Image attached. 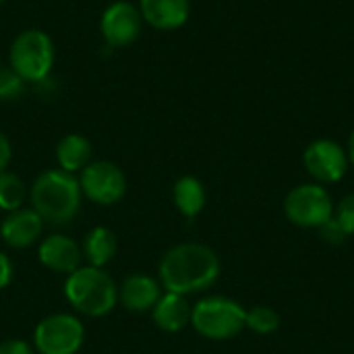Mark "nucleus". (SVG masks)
I'll list each match as a JSON object with an SVG mask.
<instances>
[{
	"label": "nucleus",
	"instance_id": "2",
	"mask_svg": "<svg viewBox=\"0 0 354 354\" xmlns=\"http://www.w3.org/2000/svg\"><path fill=\"white\" fill-rule=\"evenodd\" d=\"M31 207L52 226L71 224L81 209V185L79 176L60 168L44 170L31 185L29 191Z\"/></svg>",
	"mask_w": 354,
	"mask_h": 354
},
{
	"label": "nucleus",
	"instance_id": "19",
	"mask_svg": "<svg viewBox=\"0 0 354 354\" xmlns=\"http://www.w3.org/2000/svg\"><path fill=\"white\" fill-rule=\"evenodd\" d=\"M27 197V189L23 180L15 172H0V209L4 212H17L23 207V201Z\"/></svg>",
	"mask_w": 354,
	"mask_h": 354
},
{
	"label": "nucleus",
	"instance_id": "23",
	"mask_svg": "<svg viewBox=\"0 0 354 354\" xmlns=\"http://www.w3.org/2000/svg\"><path fill=\"white\" fill-rule=\"evenodd\" d=\"M317 232H319L322 241L328 243V245H342V243L348 239V234L340 228V224H338L334 218H330Z\"/></svg>",
	"mask_w": 354,
	"mask_h": 354
},
{
	"label": "nucleus",
	"instance_id": "5",
	"mask_svg": "<svg viewBox=\"0 0 354 354\" xmlns=\"http://www.w3.org/2000/svg\"><path fill=\"white\" fill-rule=\"evenodd\" d=\"M8 62L23 81H44L54 64V44L50 35L41 29L21 31L10 44Z\"/></svg>",
	"mask_w": 354,
	"mask_h": 354
},
{
	"label": "nucleus",
	"instance_id": "4",
	"mask_svg": "<svg viewBox=\"0 0 354 354\" xmlns=\"http://www.w3.org/2000/svg\"><path fill=\"white\" fill-rule=\"evenodd\" d=\"M245 319H247V309L239 301L222 295L203 297L191 309L193 330L201 338L214 342L236 338L243 330H247Z\"/></svg>",
	"mask_w": 354,
	"mask_h": 354
},
{
	"label": "nucleus",
	"instance_id": "7",
	"mask_svg": "<svg viewBox=\"0 0 354 354\" xmlns=\"http://www.w3.org/2000/svg\"><path fill=\"white\" fill-rule=\"evenodd\" d=\"M85 340V328L79 317L54 313L44 317L33 332L37 354H77Z\"/></svg>",
	"mask_w": 354,
	"mask_h": 354
},
{
	"label": "nucleus",
	"instance_id": "16",
	"mask_svg": "<svg viewBox=\"0 0 354 354\" xmlns=\"http://www.w3.org/2000/svg\"><path fill=\"white\" fill-rule=\"evenodd\" d=\"M116 251H118L116 234L110 228H104V226L91 228L85 234L83 245H81L83 259L91 268H104V266H108L114 259Z\"/></svg>",
	"mask_w": 354,
	"mask_h": 354
},
{
	"label": "nucleus",
	"instance_id": "10",
	"mask_svg": "<svg viewBox=\"0 0 354 354\" xmlns=\"http://www.w3.org/2000/svg\"><path fill=\"white\" fill-rule=\"evenodd\" d=\"M141 12L135 4L127 0L112 2L100 21L102 37L110 48H124L131 46L141 33Z\"/></svg>",
	"mask_w": 354,
	"mask_h": 354
},
{
	"label": "nucleus",
	"instance_id": "14",
	"mask_svg": "<svg viewBox=\"0 0 354 354\" xmlns=\"http://www.w3.org/2000/svg\"><path fill=\"white\" fill-rule=\"evenodd\" d=\"M139 12L143 21L160 31H172L187 23L189 0H139Z\"/></svg>",
	"mask_w": 354,
	"mask_h": 354
},
{
	"label": "nucleus",
	"instance_id": "8",
	"mask_svg": "<svg viewBox=\"0 0 354 354\" xmlns=\"http://www.w3.org/2000/svg\"><path fill=\"white\" fill-rule=\"evenodd\" d=\"M79 185L83 197L95 205H114L127 193L124 172L108 160L89 162L79 172Z\"/></svg>",
	"mask_w": 354,
	"mask_h": 354
},
{
	"label": "nucleus",
	"instance_id": "6",
	"mask_svg": "<svg viewBox=\"0 0 354 354\" xmlns=\"http://www.w3.org/2000/svg\"><path fill=\"white\" fill-rule=\"evenodd\" d=\"M282 209L292 226L319 230L334 216V199L324 185L303 183L286 193Z\"/></svg>",
	"mask_w": 354,
	"mask_h": 354
},
{
	"label": "nucleus",
	"instance_id": "18",
	"mask_svg": "<svg viewBox=\"0 0 354 354\" xmlns=\"http://www.w3.org/2000/svg\"><path fill=\"white\" fill-rule=\"evenodd\" d=\"M56 160L64 172H81L91 162V143L83 135H66L56 145Z\"/></svg>",
	"mask_w": 354,
	"mask_h": 354
},
{
	"label": "nucleus",
	"instance_id": "12",
	"mask_svg": "<svg viewBox=\"0 0 354 354\" xmlns=\"http://www.w3.org/2000/svg\"><path fill=\"white\" fill-rule=\"evenodd\" d=\"M44 224L46 222L33 207H21L0 222V239L12 249H27L41 239Z\"/></svg>",
	"mask_w": 354,
	"mask_h": 354
},
{
	"label": "nucleus",
	"instance_id": "1",
	"mask_svg": "<svg viewBox=\"0 0 354 354\" xmlns=\"http://www.w3.org/2000/svg\"><path fill=\"white\" fill-rule=\"evenodd\" d=\"M222 274L216 251L203 243H180L164 253L158 266V280L166 292L183 297L209 290Z\"/></svg>",
	"mask_w": 354,
	"mask_h": 354
},
{
	"label": "nucleus",
	"instance_id": "9",
	"mask_svg": "<svg viewBox=\"0 0 354 354\" xmlns=\"http://www.w3.org/2000/svg\"><path fill=\"white\" fill-rule=\"evenodd\" d=\"M303 166L313 183L319 185H336L348 172V156L346 149L334 139H315L307 145L303 153Z\"/></svg>",
	"mask_w": 354,
	"mask_h": 354
},
{
	"label": "nucleus",
	"instance_id": "21",
	"mask_svg": "<svg viewBox=\"0 0 354 354\" xmlns=\"http://www.w3.org/2000/svg\"><path fill=\"white\" fill-rule=\"evenodd\" d=\"M23 87L25 81L10 66H0V100H17Z\"/></svg>",
	"mask_w": 354,
	"mask_h": 354
},
{
	"label": "nucleus",
	"instance_id": "17",
	"mask_svg": "<svg viewBox=\"0 0 354 354\" xmlns=\"http://www.w3.org/2000/svg\"><path fill=\"white\" fill-rule=\"evenodd\" d=\"M172 199H174V205H176L178 214L189 218V220H193V218H197L205 209L207 193H205V187H203V183L199 178H195V176H180L174 183Z\"/></svg>",
	"mask_w": 354,
	"mask_h": 354
},
{
	"label": "nucleus",
	"instance_id": "22",
	"mask_svg": "<svg viewBox=\"0 0 354 354\" xmlns=\"http://www.w3.org/2000/svg\"><path fill=\"white\" fill-rule=\"evenodd\" d=\"M332 218L340 224V228H342L348 236H353L354 234V193L344 195L338 203H334V216H332Z\"/></svg>",
	"mask_w": 354,
	"mask_h": 354
},
{
	"label": "nucleus",
	"instance_id": "24",
	"mask_svg": "<svg viewBox=\"0 0 354 354\" xmlns=\"http://www.w3.org/2000/svg\"><path fill=\"white\" fill-rule=\"evenodd\" d=\"M0 354H33V348L25 340L8 338L0 342Z\"/></svg>",
	"mask_w": 354,
	"mask_h": 354
},
{
	"label": "nucleus",
	"instance_id": "11",
	"mask_svg": "<svg viewBox=\"0 0 354 354\" xmlns=\"http://www.w3.org/2000/svg\"><path fill=\"white\" fill-rule=\"evenodd\" d=\"M37 257L44 268L64 276L79 270L83 261L81 245H77L66 234H48L46 239H41L37 247Z\"/></svg>",
	"mask_w": 354,
	"mask_h": 354
},
{
	"label": "nucleus",
	"instance_id": "3",
	"mask_svg": "<svg viewBox=\"0 0 354 354\" xmlns=\"http://www.w3.org/2000/svg\"><path fill=\"white\" fill-rule=\"evenodd\" d=\"M64 297L85 317H104L118 303V286L104 268L81 266L66 276Z\"/></svg>",
	"mask_w": 354,
	"mask_h": 354
},
{
	"label": "nucleus",
	"instance_id": "26",
	"mask_svg": "<svg viewBox=\"0 0 354 354\" xmlns=\"http://www.w3.org/2000/svg\"><path fill=\"white\" fill-rule=\"evenodd\" d=\"M10 158H12L10 141H8V137L0 131V172L6 170V166L10 164Z\"/></svg>",
	"mask_w": 354,
	"mask_h": 354
},
{
	"label": "nucleus",
	"instance_id": "13",
	"mask_svg": "<svg viewBox=\"0 0 354 354\" xmlns=\"http://www.w3.org/2000/svg\"><path fill=\"white\" fill-rule=\"evenodd\" d=\"M162 297L160 280L147 274H131L118 286V303L133 313H147Z\"/></svg>",
	"mask_w": 354,
	"mask_h": 354
},
{
	"label": "nucleus",
	"instance_id": "27",
	"mask_svg": "<svg viewBox=\"0 0 354 354\" xmlns=\"http://www.w3.org/2000/svg\"><path fill=\"white\" fill-rule=\"evenodd\" d=\"M346 156H348V162H351V166H354V131H353V133H351V139H348Z\"/></svg>",
	"mask_w": 354,
	"mask_h": 354
},
{
	"label": "nucleus",
	"instance_id": "20",
	"mask_svg": "<svg viewBox=\"0 0 354 354\" xmlns=\"http://www.w3.org/2000/svg\"><path fill=\"white\" fill-rule=\"evenodd\" d=\"M245 328L251 330L253 334L270 336V334L278 332V328H280V315H278V311H274L272 307H266V305L251 307V309H247Z\"/></svg>",
	"mask_w": 354,
	"mask_h": 354
},
{
	"label": "nucleus",
	"instance_id": "15",
	"mask_svg": "<svg viewBox=\"0 0 354 354\" xmlns=\"http://www.w3.org/2000/svg\"><path fill=\"white\" fill-rule=\"evenodd\" d=\"M191 309L193 307L189 305L187 297L176 292H162L160 301L151 309V319L162 332L176 334L191 326Z\"/></svg>",
	"mask_w": 354,
	"mask_h": 354
},
{
	"label": "nucleus",
	"instance_id": "25",
	"mask_svg": "<svg viewBox=\"0 0 354 354\" xmlns=\"http://www.w3.org/2000/svg\"><path fill=\"white\" fill-rule=\"evenodd\" d=\"M12 274H15V268H12L10 257L0 251V290L6 288L12 282Z\"/></svg>",
	"mask_w": 354,
	"mask_h": 354
},
{
	"label": "nucleus",
	"instance_id": "28",
	"mask_svg": "<svg viewBox=\"0 0 354 354\" xmlns=\"http://www.w3.org/2000/svg\"><path fill=\"white\" fill-rule=\"evenodd\" d=\"M2 2H4V0H0V4H2Z\"/></svg>",
	"mask_w": 354,
	"mask_h": 354
}]
</instances>
